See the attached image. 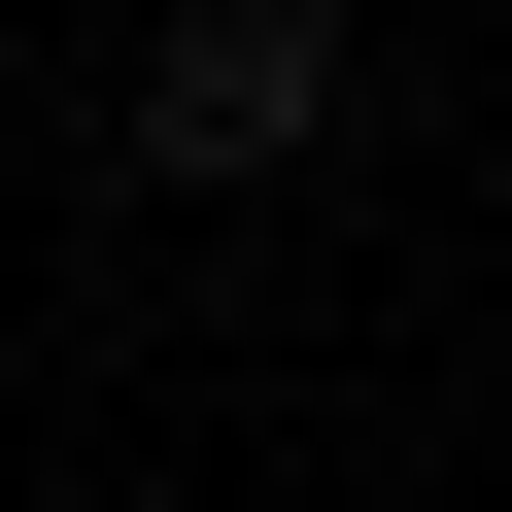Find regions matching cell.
Masks as SVG:
<instances>
[{
	"label": "cell",
	"instance_id": "6da1fadb",
	"mask_svg": "<svg viewBox=\"0 0 512 512\" xmlns=\"http://www.w3.org/2000/svg\"><path fill=\"white\" fill-rule=\"evenodd\" d=\"M342 137V0H171V35H137V171L171 205H274Z\"/></svg>",
	"mask_w": 512,
	"mask_h": 512
}]
</instances>
